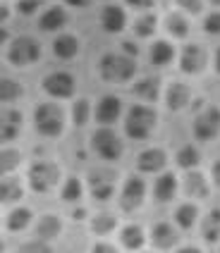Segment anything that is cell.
Returning a JSON list of instances; mask_svg holds the SVG:
<instances>
[{"instance_id":"obj_1","label":"cell","mask_w":220,"mask_h":253,"mask_svg":"<svg viewBox=\"0 0 220 253\" xmlns=\"http://www.w3.org/2000/svg\"><path fill=\"white\" fill-rule=\"evenodd\" d=\"M98 72L106 82H112V84H122V82H129L137 72V65H134V57L129 55H103L101 62H98Z\"/></svg>"},{"instance_id":"obj_2","label":"cell","mask_w":220,"mask_h":253,"mask_svg":"<svg viewBox=\"0 0 220 253\" xmlns=\"http://www.w3.org/2000/svg\"><path fill=\"white\" fill-rule=\"evenodd\" d=\"M156 126V113L149 105H134L129 108L124 120V131L129 139H146Z\"/></svg>"},{"instance_id":"obj_3","label":"cell","mask_w":220,"mask_h":253,"mask_svg":"<svg viewBox=\"0 0 220 253\" xmlns=\"http://www.w3.org/2000/svg\"><path fill=\"white\" fill-rule=\"evenodd\" d=\"M34 122H36V129L43 136H60L62 134V126H65V115L62 110L53 105V103H43L36 108V115H34Z\"/></svg>"},{"instance_id":"obj_4","label":"cell","mask_w":220,"mask_h":253,"mask_svg":"<svg viewBox=\"0 0 220 253\" xmlns=\"http://www.w3.org/2000/svg\"><path fill=\"white\" fill-rule=\"evenodd\" d=\"M41 57V45L36 39L31 36H17L10 48H7V60L17 65V67H24V65H31Z\"/></svg>"},{"instance_id":"obj_5","label":"cell","mask_w":220,"mask_h":253,"mask_svg":"<svg viewBox=\"0 0 220 253\" xmlns=\"http://www.w3.org/2000/svg\"><path fill=\"white\" fill-rule=\"evenodd\" d=\"M94 148H96V153L103 158V160H117L120 155H122V141L120 136L110 129V126L101 125V129H96V134H94Z\"/></svg>"},{"instance_id":"obj_6","label":"cell","mask_w":220,"mask_h":253,"mask_svg":"<svg viewBox=\"0 0 220 253\" xmlns=\"http://www.w3.org/2000/svg\"><path fill=\"white\" fill-rule=\"evenodd\" d=\"M60 179V169L55 163H36L34 168L29 169V184H31V189L34 191H51L55 184Z\"/></svg>"},{"instance_id":"obj_7","label":"cell","mask_w":220,"mask_h":253,"mask_svg":"<svg viewBox=\"0 0 220 253\" xmlns=\"http://www.w3.org/2000/svg\"><path fill=\"white\" fill-rule=\"evenodd\" d=\"M220 131V110L218 108H208L196 117L194 122V136L199 141H211L216 139Z\"/></svg>"},{"instance_id":"obj_8","label":"cell","mask_w":220,"mask_h":253,"mask_svg":"<svg viewBox=\"0 0 220 253\" xmlns=\"http://www.w3.org/2000/svg\"><path fill=\"white\" fill-rule=\"evenodd\" d=\"M43 91L53 98H69L74 93V77L67 72H53L43 79Z\"/></svg>"},{"instance_id":"obj_9","label":"cell","mask_w":220,"mask_h":253,"mask_svg":"<svg viewBox=\"0 0 220 253\" xmlns=\"http://www.w3.org/2000/svg\"><path fill=\"white\" fill-rule=\"evenodd\" d=\"M144 196H146V184L141 182L139 177H129L122 186V198H120V206L124 211H134L144 203Z\"/></svg>"},{"instance_id":"obj_10","label":"cell","mask_w":220,"mask_h":253,"mask_svg":"<svg viewBox=\"0 0 220 253\" xmlns=\"http://www.w3.org/2000/svg\"><path fill=\"white\" fill-rule=\"evenodd\" d=\"M179 67H182V72H187V74L204 72V67H206V53L199 45H194V43L187 45L182 50V55H179Z\"/></svg>"},{"instance_id":"obj_11","label":"cell","mask_w":220,"mask_h":253,"mask_svg":"<svg viewBox=\"0 0 220 253\" xmlns=\"http://www.w3.org/2000/svg\"><path fill=\"white\" fill-rule=\"evenodd\" d=\"M120 113H122V103H120V98H117V96H103L96 105V122L98 125L110 126L117 117H120Z\"/></svg>"},{"instance_id":"obj_12","label":"cell","mask_w":220,"mask_h":253,"mask_svg":"<svg viewBox=\"0 0 220 253\" xmlns=\"http://www.w3.org/2000/svg\"><path fill=\"white\" fill-rule=\"evenodd\" d=\"M22 129V113L19 110H0V143L12 141Z\"/></svg>"},{"instance_id":"obj_13","label":"cell","mask_w":220,"mask_h":253,"mask_svg":"<svg viewBox=\"0 0 220 253\" xmlns=\"http://www.w3.org/2000/svg\"><path fill=\"white\" fill-rule=\"evenodd\" d=\"M165 163H167L165 151H161V148H149V151L139 153L137 168L141 169V172H158V169L165 168Z\"/></svg>"},{"instance_id":"obj_14","label":"cell","mask_w":220,"mask_h":253,"mask_svg":"<svg viewBox=\"0 0 220 253\" xmlns=\"http://www.w3.org/2000/svg\"><path fill=\"white\" fill-rule=\"evenodd\" d=\"M151 239H153V246H156V249L170 251V249L177 244V232H175V227L167 225V222H158V225L153 227Z\"/></svg>"},{"instance_id":"obj_15","label":"cell","mask_w":220,"mask_h":253,"mask_svg":"<svg viewBox=\"0 0 220 253\" xmlns=\"http://www.w3.org/2000/svg\"><path fill=\"white\" fill-rule=\"evenodd\" d=\"M175 191H177V179H175V174H163V177H158L156 179V186H153V196L158 203H167V201H172L175 196Z\"/></svg>"},{"instance_id":"obj_16","label":"cell","mask_w":220,"mask_h":253,"mask_svg":"<svg viewBox=\"0 0 220 253\" xmlns=\"http://www.w3.org/2000/svg\"><path fill=\"white\" fill-rule=\"evenodd\" d=\"M65 24H67V14H65L62 7H57V5L48 7V10L41 14V19H39V27H41L43 31H57V29H62Z\"/></svg>"},{"instance_id":"obj_17","label":"cell","mask_w":220,"mask_h":253,"mask_svg":"<svg viewBox=\"0 0 220 253\" xmlns=\"http://www.w3.org/2000/svg\"><path fill=\"white\" fill-rule=\"evenodd\" d=\"M101 24H103L106 31L117 34V31L124 29V12L117 5H108V7H103V12H101Z\"/></svg>"},{"instance_id":"obj_18","label":"cell","mask_w":220,"mask_h":253,"mask_svg":"<svg viewBox=\"0 0 220 253\" xmlns=\"http://www.w3.org/2000/svg\"><path fill=\"white\" fill-rule=\"evenodd\" d=\"M79 50V41L72 36V34H60L57 39L53 41V53L60 60H72Z\"/></svg>"},{"instance_id":"obj_19","label":"cell","mask_w":220,"mask_h":253,"mask_svg":"<svg viewBox=\"0 0 220 253\" xmlns=\"http://www.w3.org/2000/svg\"><path fill=\"white\" fill-rule=\"evenodd\" d=\"M165 103L170 110H182L189 103V88L184 84H170L167 93H165Z\"/></svg>"},{"instance_id":"obj_20","label":"cell","mask_w":220,"mask_h":253,"mask_svg":"<svg viewBox=\"0 0 220 253\" xmlns=\"http://www.w3.org/2000/svg\"><path fill=\"white\" fill-rule=\"evenodd\" d=\"M60 229H62V222H60V217L57 215H43L39 227H36V234H39V239H53L60 234Z\"/></svg>"},{"instance_id":"obj_21","label":"cell","mask_w":220,"mask_h":253,"mask_svg":"<svg viewBox=\"0 0 220 253\" xmlns=\"http://www.w3.org/2000/svg\"><path fill=\"white\" fill-rule=\"evenodd\" d=\"M201 232H204V239L211 241V244L220 239V208L211 211L206 217H204V222H201Z\"/></svg>"},{"instance_id":"obj_22","label":"cell","mask_w":220,"mask_h":253,"mask_svg":"<svg viewBox=\"0 0 220 253\" xmlns=\"http://www.w3.org/2000/svg\"><path fill=\"white\" fill-rule=\"evenodd\" d=\"M172 57H175V50H172V45L167 41H156L151 45V62L153 65L165 67V65H170Z\"/></svg>"},{"instance_id":"obj_23","label":"cell","mask_w":220,"mask_h":253,"mask_svg":"<svg viewBox=\"0 0 220 253\" xmlns=\"http://www.w3.org/2000/svg\"><path fill=\"white\" fill-rule=\"evenodd\" d=\"M120 241H122L124 249H129V251H137L144 246V232H141V227L137 225H129L122 229V234H120Z\"/></svg>"},{"instance_id":"obj_24","label":"cell","mask_w":220,"mask_h":253,"mask_svg":"<svg viewBox=\"0 0 220 253\" xmlns=\"http://www.w3.org/2000/svg\"><path fill=\"white\" fill-rule=\"evenodd\" d=\"M184 191H187L192 198H206L208 196L206 179H204L199 172H192V174L184 179Z\"/></svg>"},{"instance_id":"obj_25","label":"cell","mask_w":220,"mask_h":253,"mask_svg":"<svg viewBox=\"0 0 220 253\" xmlns=\"http://www.w3.org/2000/svg\"><path fill=\"white\" fill-rule=\"evenodd\" d=\"M134 93H137L139 98H144V100H156L158 98V93H161V84H158V79H156V77H146V79L137 82Z\"/></svg>"},{"instance_id":"obj_26","label":"cell","mask_w":220,"mask_h":253,"mask_svg":"<svg viewBox=\"0 0 220 253\" xmlns=\"http://www.w3.org/2000/svg\"><path fill=\"white\" fill-rule=\"evenodd\" d=\"M196 217H199V211H196V206H192V203H184V206H179L177 211H175V220H177V225L182 229L194 227Z\"/></svg>"},{"instance_id":"obj_27","label":"cell","mask_w":220,"mask_h":253,"mask_svg":"<svg viewBox=\"0 0 220 253\" xmlns=\"http://www.w3.org/2000/svg\"><path fill=\"white\" fill-rule=\"evenodd\" d=\"M31 217H34V215H31V211H29V208H17V211H12L10 215H7V229L19 232V229L29 227Z\"/></svg>"},{"instance_id":"obj_28","label":"cell","mask_w":220,"mask_h":253,"mask_svg":"<svg viewBox=\"0 0 220 253\" xmlns=\"http://www.w3.org/2000/svg\"><path fill=\"white\" fill-rule=\"evenodd\" d=\"M201 163V153L194 148V146H184L177 151V165L184 169H194L196 165Z\"/></svg>"},{"instance_id":"obj_29","label":"cell","mask_w":220,"mask_h":253,"mask_svg":"<svg viewBox=\"0 0 220 253\" xmlns=\"http://www.w3.org/2000/svg\"><path fill=\"white\" fill-rule=\"evenodd\" d=\"M22 96V86L14 79H0V103H14Z\"/></svg>"},{"instance_id":"obj_30","label":"cell","mask_w":220,"mask_h":253,"mask_svg":"<svg viewBox=\"0 0 220 253\" xmlns=\"http://www.w3.org/2000/svg\"><path fill=\"white\" fill-rule=\"evenodd\" d=\"M165 24H167V31H170L172 36H177V39H184V36L189 34V22H187V17H182L179 12L170 14Z\"/></svg>"},{"instance_id":"obj_31","label":"cell","mask_w":220,"mask_h":253,"mask_svg":"<svg viewBox=\"0 0 220 253\" xmlns=\"http://www.w3.org/2000/svg\"><path fill=\"white\" fill-rule=\"evenodd\" d=\"M19 160H22V155H19V151H14V148L0 151V177L7 174V172H12L19 165Z\"/></svg>"},{"instance_id":"obj_32","label":"cell","mask_w":220,"mask_h":253,"mask_svg":"<svg viewBox=\"0 0 220 253\" xmlns=\"http://www.w3.org/2000/svg\"><path fill=\"white\" fill-rule=\"evenodd\" d=\"M156 24H158V19L153 14H144V17H139L137 22H134V31H137V36H141V39H149V36H153V31H156Z\"/></svg>"},{"instance_id":"obj_33","label":"cell","mask_w":220,"mask_h":253,"mask_svg":"<svg viewBox=\"0 0 220 253\" xmlns=\"http://www.w3.org/2000/svg\"><path fill=\"white\" fill-rule=\"evenodd\" d=\"M22 198V186L17 182H0V203H14Z\"/></svg>"},{"instance_id":"obj_34","label":"cell","mask_w":220,"mask_h":253,"mask_svg":"<svg viewBox=\"0 0 220 253\" xmlns=\"http://www.w3.org/2000/svg\"><path fill=\"white\" fill-rule=\"evenodd\" d=\"M82 198V182L77 179V177H69L65 186H62V201H67V203H74V201H79Z\"/></svg>"},{"instance_id":"obj_35","label":"cell","mask_w":220,"mask_h":253,"mask_svg":"<svg viewBox=\"0 0 220 253\" xmlns=\"http://www.w3.org/2000/svg\"><path fill=\"white\" fill-rule=\"evenodd\" d=\"M112 227H115V217H112L110 212H98L96 217L91 220V229H94L96 234H108Z\"/></svg>"},{"instance_id":"obj_36","label":"cell","mask_w":220,"mask_h":253,"mask_svg":"<svg viewBox=\"0 0 220 253\" xmlns=\"http://www.w3.org/2000/svg\"><path fill=\"white\" fill-rule=\"evenodd\" d=\"M89 115H91V108H89V100H77L74 108H72V120H74V126H84L89 122Z\"/></svg>"},{"instance_id":"obj_37","label":"cell","mask_w":220,"mask_h":253,"mask_svg":"<svg viewBox=\"0 0 220 253\" xmlns=\"http://www.w3.org/2000/svg\"><path fill=\"white\" fill-rule=\"evenodd\" d=\"M94 184V189H91V194H94V198L96 201H108L110 196H112V184L106 182V179H98V182H91Z\"/></svg>"},{"instance_id":"obj_38","label":"cell","mask_w":220,"mask_h":253,"mask_svg":"<svg viewBox=\"0 0 220 253\" xmlns=\"http://www.w3.org/2000/svg\"><path fill=\"white\" fill-rule=\"evenodd\" d=\"M39 7H41V0H19V2H17V12L24 14V17H27V14H34Z\"/></svg>"},{"instance_id":"obj_39","label":"cell","mask_w":220,"mask_h":253,"mask_svg":"<svg viewBox=\"0 0 220 253\" xmlns=\"http://www.w3.org/2000/svg\"><path fill=\"white\" fill-rule=\"evenodd\" d=\"M204 27H206L208 34H220V12L208 14L206 22H204Z\"/></svg>"},{"instance_id":"obj_40","label":"cell","mask_w":220,"mask_h":253,"mask_svg":"<svg viewBox=\"0 0 220 253\" xmlns=\"http://www.w3.org/2000/svg\"><path fill=\"white\" fill-rule=\"evenodd\" d=\"M177 5L182 7V10H187V12H192V14H199L201 12V7H204L201 0H177Z\"/></svg>"},{"instance_id":"obj_41","label":"cell","mask_w":220,"mask_h":253,"mask_svg":"<svg viewBox=\"0 0 220 253\" xmlns=\"http://www.w3.org/2000/svg\"><path fill=\"white\" fill-rule=\"evenodd\" d=\"M51 246H48V241L41 239V241H27L24 246H22V251H48Z\"/></svg>"},{"instance_id":"obj_42","label":"cell","mask_w":220,"mask_h":253,"mask_svg":"<svg viewBox=\"0 0 220 253\" xmlns=\"http://www.w3.org/2000/svg\"><path fill=\"white\" fill-rule=\"evenodd\" d=\"M127 5H132L137 10H149V7H153V0H127Z\"/></svg>"},{"instance_id":"obj_43","label":"cell","mask_w":220,"mask_h":253,"mask_svg":"<svg viewBox=\"0 0 220 253\" xmlns=\"http://www.w3.org/2000/svg\"><path fill=\"white\" fill-rule=\"evenodd\" d=\"M122 50H124V53H127L129 57H137V53H139L137 45H134L132 41H124V43H122Z\"/></svg>"},{"instance_id":"obj_44","label":"cell","mask_w":220,"mask_h":253,"mask_svg":"<svg viewBox=\"0 0 220 253\" xmlns=\"http://www.w3.org/2000/svg\"><path fill=\"white\" fill-rule=\"evenodd\" d=\"M94 251H108V253H112L115 251V246H112V244H96V249H94Z\"/></svg>"},{"instance_id":"obj_45","label":"cell","mask_w":220,"mask_h":253,"mask_svg":"<svg viewBox=\"0 0 220 253\" xmlns=\"http://www.w3.org/2000/svg\"><path fill=\"white\" fill-rule=\"evenodd\" d=\"M67 5H72V7H86L91 0H65Z\"/></svg>"},{"instance_id":"obj_46","label":"cell","mask_w":220,"mask_h":253,"mask_svg":"<svg viewBox=\"0 0 220 253\" xmlns=\"http://www.w3.org/2000/svg\"><path fill=\"white\" fill-rule=\"evenodd\" d=\"M213 182L220 186V160L216 163V165H213Z\"/></svg>"},{"instance_id":"obj_47","label":"cell","mask_w":220,"mask_h":253,"mask_svg":"<svg viewBox=\"0 0 220 253\" xmlns=\"http://www.w3.org/2000/svg\"><path fill=\"white\" fill-rule=\"evenodd\" d=\"M7 17H10V10H7L5 5H0V22H5Z\"/></svg>"},{"instance_id":"obj_48","label":"cell","mask_w":220,"mask_h":253,"mask_svg":"<svg viewBox=\"0 0 220 253\" xmlns=\"http://www.w3.org/2000/svg\"><path fill=\"white\" fill-rule=\"evenodd\" d=\"M216 72L220 74V48H218V53H216Z\"/></svg>"},{"instance_id":"obj_49","label":"cell","mask_w":220,"mask_h":253,"mask_svg":"<svg viewBox=\"0 0 220 253\" xmlns=\"http://www.w3.org/2000/svg\"><path fill=\"white\" fill-rule=\"evenodd\" d=\"M84 215H86V212H84V211H74V220H82Z\"/></svg>"},{"instance_id":"obj_50","label":"cell","mask_w":220,"mask_h":253,"mask_svg":"<svg viewBox=\"0 0 220 253\" xmlns=\"http://www.w3.org/2000/svg\"><path fill=\"white\" fill-rule=\"evenodd\" d=\"M0 41H5V31H0Z\"/></svg>"},{"instance_id":"obj_51","label":"cell","mask_w":220,"mask_h":253,"mask_svg":"<svg viewBox=\"0 0 220 253\" xmlns=\"http://www.w3.org/2000/svg\"><path fill=\"white\" fill-rule=\"evenodd\" d=\"M211 2H213V5H220V0H211Z\"/></svg>"},{"instance_id":"obj_52","label":"cell","mask_w":220,"mask_h":253,"mask_svg":"<svg viewBox=\"0 0 220 253\" xmlns=\"http://www.w3.org/2000/svg\"><path fill=\"white\" fill-rule=\"evenodd\" d=\"M0 251H2V241H0Z\"/></svg>"}]
</instances>
